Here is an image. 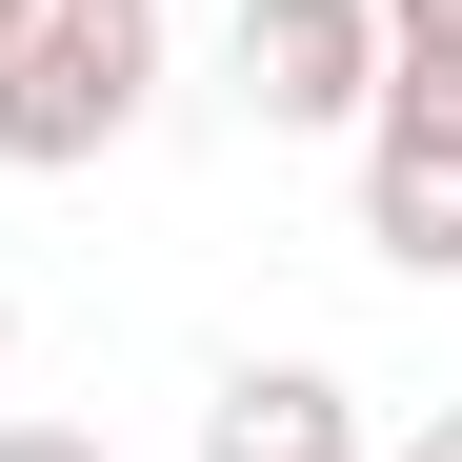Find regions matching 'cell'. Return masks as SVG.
I'll list each match as a JSON object with an SVG mask.
<instances>
[{"mask_svg": "<svg viewBox=\"0 0 462 462\" xmlns=\"http://www.w3.org/2000/svg\"><path fill=\"white\" fill-rule=\"evenodd\" d=\"M141 101H162V0H41V21L0 41V162H21V181L121 162Z\"/></svg>", "mask_w": 462, "mask_h": 462, "instance_id": "6da1fadb", "label": "cell"}, {"mask_svg": "<svg viewBox=\"0 0 462 462\" xmlns=\"http://www.w3.org/2000/svg\"><path fill=\"white\" fill-rule=\"evenodd\" d=\"M382 0H242V121L262 141H362Z\"/></svg>", "mask_w": 462, "mask_h": 462, "instance_id": "7a4b0ae2", "label": "cell"}, {"mask_svg": "<svg viewBox=\"0 0 462 462\" xmlns=\"http://www.w3.org/2000/svg\"><path fill=\"white\" fill-rule=\"evenodd\" d=\"M201 462H382V422L322 362H221L201 382Z\"/></svg>", "mask_w": 462, "mask_h": 462, "instance_id": "3957f363", "label": "cell"}, {"mask_svg": "<svg viewBox=\"0 0 462 462\" xmlns=\"http://www.w3.org/2000/svg\"><path fill=\"white\" fill-rule=\"evenodd\" d=\"M362 242L402 282H462V141H362Z\"/></svg>", "mask_w": 462, "mask_h": 462, "instance_id": "277c9868", "label": "cell"}, {"mask_svg": "<svg viewBox=\"0 0 462 462\" xmlns=\"http://www.w3.org/2000/svg\"><path fill=\"white\" fill-rule=\"evenodd\" d=\"M362 141H462V21H382V81H362Z\"/></svg>", "mask_w": 462, "mask_h": 462, "instance_id": "5b68a950", "label": "cell"}, {"mask_svg": "<svg viewBox=\"0 0 462 462\" xmlns=\"http://www.w3.org/2000/svg\"><path fill=\"white\" fill-rule=\"evenodd\" d=\"M0 462H101V442L81 422H0Z\"/></svg>", "mask_w": 462, "mask_h": 462, "instance_id": "8992f818", "label": "cell"}, {"mask_svg": "<svg viewBox=\"0 0 462 462\" xmlns=\"http://www.w3.org/2000/svg\"><path fill=\"white\" fill-rule=\"evenodd\" d=\"M382 462H462V402H422V422H402V442H382Z\"/></svg>", "mask_w": 462, "mask_h": 462, "instance_id": "52a82bcc", "label": "cell"}, {"mask_svg": "<svg viewBox=\"0 0 462 462\" xmlns=\"http://www.w3.org/2000/svg\"><path fill=\"white\" fill-rule=\"evenodd\" d=\"M382 21H462V0H382Z\"/></svg>", "mask_w": 462, "mask_h": 462, "instance_id": "ba28073f", "label": "cell"}, {"mask_svg": "<svg viewBox=\"0 0 462 462\" xmlns=\"http://www.w3.org/2000/svg\"><path fill=\"white\" fill-rule=\"evenodd\" d=\"M0 362H21V282H0Z\"/></svg>", "mask_w": 462, "mask_h": 462, "instance_id": "9c48e42d", "label": "cell"}, {"mask_svg": "<svg viewBox=\"0 0 462 462\" xmlns=\"http://www.w3.org/2000/svg\"><path fill=\"white\" fill-rule=\"evenodd\" d=\"M21 21H41V0H0V41H21Z\"/></svg>", "mask_w": 462, "mask_h": 462, "instance_id": "30bf717a", "label": "cell"}]
</instances>
